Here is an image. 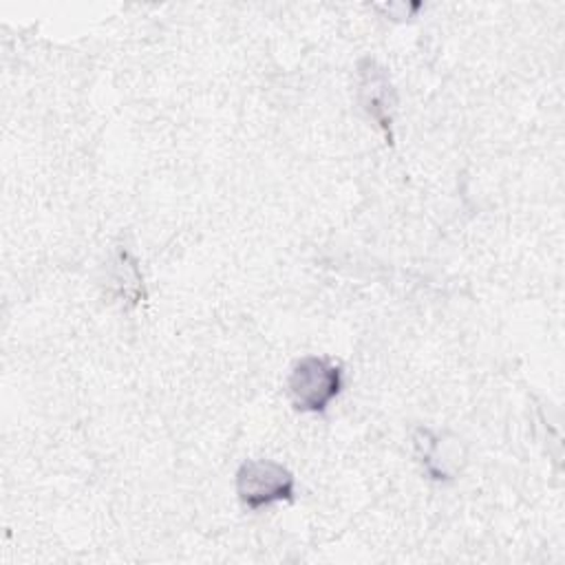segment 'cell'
<instances>
[{"mask_svg": "<svg viewBox=\"0 0 565 565\" xmlns=\"http://www.w3.org/2000/svg\"><path fill=\"white\" fill-rule=\"evenodd\" d=\"M344 384L342 369L320 355L300 358L287 380L291 404L302 413H322L340 395Z\"/></svg>", "mask_w": 565, "mask_h": 565, "instance_id": "1", "label": "cell"}, {"mask_svg": "<svg viewBox=\"0 0 565 565\" xmlns=\"http://www.w3.org/2000/svg\"><path fill=\"white\" fill-rule=\"evenodd\" d=\"M294 492V475L274 459H247L236 472V494L241 503L254 512L280 501H291Z\"/></svg>", "mask_w": 565, "mask_h": 565, "instance_id": "2", "label": "cell"}, {"mask_svg": "<svg viewBox=\"0 0 565 565\" xmlns=\"http://www.w3.org/2000/svg\"><path fill=\"white\" fill-rule=\"evenodd\" d=\"M360 102L366 115L377 121L386 132H391L393 124V106L395 95L391 88V82L373 60H364L360 64Z\"/></svg>", "mask_w": 565, "mask_h": 565, "instance_id": "3", "label": "cell"}]
</instances>
